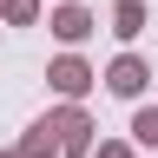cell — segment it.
<instances>
[{"instance_id":"52a82bcc","label":"cell","mask_w":158,"mask_h":158,"mask_svg":"<svg viewBox=\"0 0 158 158\" xmlns=\"http://www.w3.org/2000/svg\"><path fill=\"white\" fill-rule=\"evenodd\" d=\"M138 138H145V145H158V112H138V125H132Z\"/></svg>"},{"instance_id":"5b68a950","label":"cell","mask_w":158,"mask_h":158,"mask_svg":"<svg viewBox=\"0 0 158 158\" xmlns=\"http://www.w3.org/2000/svg\"><path fill=\"white\" fill-rule=\"evenodd\" d=\"M59 132H66V145H73V152H86V132H92V125H86L79 112H59Z\"/></svg>"},{"instance_id":"ba28073f","label":"cell","mask_w":158,"mask_h":158,"mask_svg":"<svg viewBox=\"0 0 158 158\" xmlns=\"http://www.w3.org/2000/svg\"><path fill=\"white\" fill-rule=\"evenodd\" d=\"M7 13L13 20H33V0H7Z\"/></svg>"},{"instance_id":"7a4b0ae2","label":"cell","mask_w":158,"mask_h":158,"mask_svg":"<svg viewBox=\"0 0 158 158\" xmlns=\"http://www.w3.org/2000/svg\"><path fill=\"white\" fill-rule=\"evenodd\" d=\"M106 79H112V92H125V99H132L138 86H145V66H138V59H118V66H112Z\"/></svg>"},{"instance_id":"6da1fadb","label":"cell","mask_w":158,"mask_h":158,"mask_svg":"<svg viewBox=\"0 0 158 158\" xmlns=\"http://www.w3.org/2000/svg\"><path fill=\"white\" fill-rule=\"evenodd\" d=\"M53 86H59V92H86V86H92V73L79 66V59H59V66H53Z\"/></svg>"},{"instance_id":"277c9868","label":"cell","mask_w":158,"mask_h":158,"mask_svg":"<svg viewBox=\"0 0 158 158\" xmlns=\"http://www.w3.org/2000/svg\"><path fill=\"white\" fill-rule=\"evenodd\" d=\"M53 33H59V40H86V33H92V20L79 13V7H66V13L53 20Z\"/></svg>"},{"instance_id":"3957f363","label":"cell","mask_w":158,"mask_h":158,"mask_svg":"<svg viewBox=\"0 0 158 158\" xmlns=\"http://www.w3.org/2000/svg\"><path fill=\"white\" fill-rule=\"evenodd\" d=\"M112 20H118L112 33H118V40H132L138 27H145V7H138V0H118V13H112Z\"/></svg>"},{"instance_id":"8992f818","label":"cell","mask_w":158,"mask_h":158,"mask_svg":"<svg viewBox=\"0 0 158 158\" xmlns=\"http://www.w3.org/2000/svg\"><path fill=\"white\" fill-rule=\"evenodd\" d=\"M27 158H53V138H46V125H40V132L27 138Z\"/></svg>"}]
</instances>
